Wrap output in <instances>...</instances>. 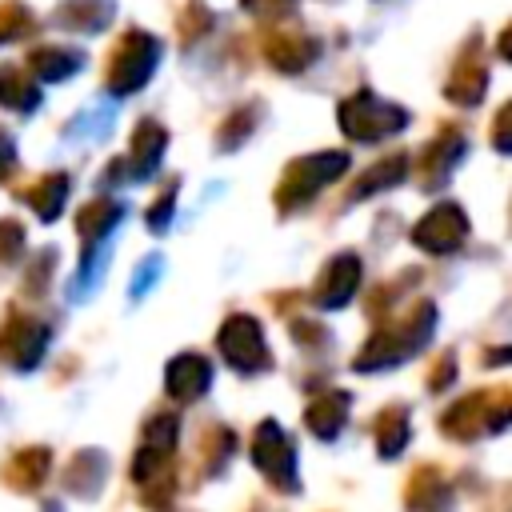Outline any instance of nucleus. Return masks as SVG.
Returning <instances> with one entry per match:
<instances>
[{"label":"nucleus","mask_w":512,"mask_h":512,"mask_svg":"<svg viewBox=\"0 0 512 512\" xmlns=\"http://www.w3.org/2000/svg\"><path fill=\"white\" fill-rule=\"evenodd\" d=\"M156 56H160V44H156L148 32L128 28V32L116 40V48H112V60H108V88H112V92H132V88H140V84L148 80L152 64H156Z\"/></svg>","instance_id":"nucleus-1"},{"label":"nucleus","mask_w":512,"mask_h":512,"mask_svg":"<svg viewBox=\"0 0 512 512\" xmlns=\"http://www.w3.org/2000/svg\"><path fill=\"white\" fill-rule=\"evenodd\" d=\"M340 124H344V132H352V136L372 140V136L396 132V128L404 124V112L392 108V104L372 100L368 92H360L356 100H344V104H340Z\"/></svg>","instance_id":"nucleus-2"},{"label":"nucleus","mask_w":512,"mask_h":512,"mask_svg":"<svg viewBox=\"0 0 512 512\" xmlns=\"http://www.w3.org/2000/svg\"><path fill=\"white\" fill-rule=\"evenodd\" d=\"M316 40L312 36H304V32H276V36H268V44H264V56L280 68V72H300V68H308L312 60H316Z\"/></svg>","instance_id":"nucleus-3"},{"label":"nucleus","mask_w":512,"mask_h":512,"mask_svg":"<svg viewBox=\"0 0 512 512\" xmlns=\"http://www.w3.org/2000/svg\"><path fill=\"white\" fill-rule=\"evenodd\" d=\"M28 68L40 80H60V76L80 68V52H68V48H56V44H40V48H28Z\"/></svg>","instance_id":"nucleus-4"},{"label":"nucleus","mask_w":512,"mask_h":512,"mask_svg":"<svg viewBox=\"0 0 512 512\" xmlns=\"http://www.w3.org/2000/svg\"><path fill=\"white\" fill-rule=\"evenodd\" d=\"M108 12H112V0H68L60 8V24L64 28L92 32V28H104L108 24Z\"/></svg>","instance_id":"nucleus-5"},{"label":"nucleus","mask_w":512,"mask_h":512,"mask_svg":"<svg viewBox=\"0 0 512 512\" xmlns=\"http://www.w3.org/2000/svg\"><path fill=\"white\" fill-rule=\"evenodd\" d=\"M444 92H448L452 100H460V104L480 100V92H484V64L472 60V56H464V60L456 64V72H452V80H448Z\"/></svg>","instance_id":"nucleus-6"},{"label":"nucleus","mask_w":512,"mask_h":512,"mask_svg":"<svg viewBox=\"0 0 512 512\" xmlns=\"http://www.w3.org/2000/svg\"><path fill=\"white\" fill-rule=\"evenodd\" d=\"M0 104H12V108H28V104H36V88H32V80H24L16 68H0Z\"/></svg>","instance_id":"nucleus-7"},{"label":"nucleus","mask_w":512,"mask_h":512,"mask_svg":"<svg viewBox=\"0 0 512 512\" xmlns=\"http://www.w3.org/2000/svg\"><path fill=\"white\" fill-rule=\"evenodd\" d=\"M28 24H32V12H28L20 0H4V4H0V40L24 36Z\"/></svg>","instance_id":"nucleus-8"},{"label":"nucleus","mask_w":512,"mask_h":512,"mask_svg":"<svg viewBox=\"0 0 512 512\" xmlns=\"http://www.w3.org/2000/svg\"><path fill=\"white\" fill-rule=\"evenodd\" d=\"M208 24H212L208 8H204L200 0H188V4H184V16H180V36H184V40H196Z\"/></svg>","instance_id":"nucleus-9"},{"label":"nucleus","mask_w":512,"mask_h":512,"mask_svg":"<svg viewBox=\"0 0 512 512\" xmlns=\"http://www.w3.org/2000/svg\"><path fill=\"white\" fill-rule=\"evenodd\" d=\"M244 12L252 16H264V20H276V16H288L296 8V0H240Z\"/></svg>","instance_id":"nucleus-10"}]
</instances>
